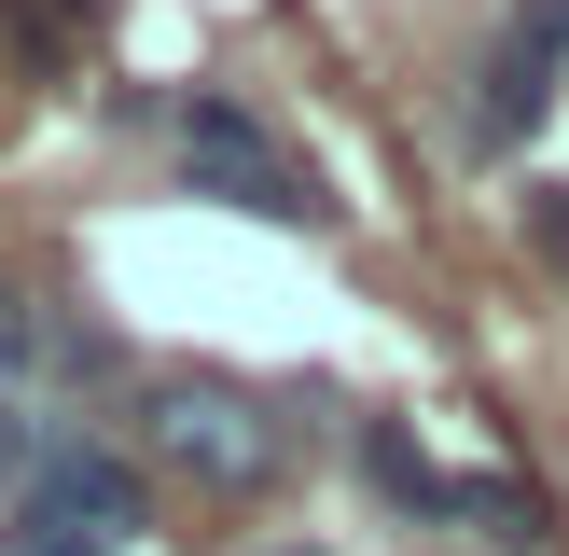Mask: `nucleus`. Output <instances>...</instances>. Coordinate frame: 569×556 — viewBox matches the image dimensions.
<instances>
[{"mask_svg": "<svg viewBox=\"0 0 569 556\" xmlns=\"http://www.w3.org/2000/svg\"><path fill=\"white\" fill-rule=\"evenodd\" d=\"M139 459L181 473L194 500H264L278 473H292V417H278V389L250 376H209V361H167V376H139Z\"/></svg>", "mask_w": 569, "mask_h": 556, "instance_id": "nucleus-1", "label": "nucleus"}, {"mask_svg": "<svg viewBox=\"0 0 569 556\" xmlns=\"http://www.w3.org/2000/svg\"><path fill=\"white\" fill-rule=\"evenodd\" d=\"M153 528V487H139L126 445H83V431H42L28 487L0 500V556H126Z\"/></svg>", "mask_w": 569, "mask_h": 556, "instance_id": "nucleus-2", "label": "nucleus"}, {"mask_svg": "<svg viewBox=\"0 0 569 556\" xmlns=\"http://www.w3.org/2000/svg\"><path fill=\"white\" fill-rule=\"evenodd\" d=\"M181 195L250 209V222H278V237H320V222H333V195L306 181V153L250 98H181Z\"/></svg>", "mask_w": 569, "mask_h": 556, "instance_id": "nucleus-3", "label": "nucleus"}, {"mask_svg": "<svg viewBox=\"0 0 569 556\" xmlns=\"http://www.w3.org/2000/svg\"><path fill=\"white\" fill-rule=\"evenodd\" d=\"M569 98V0H515V14L487 28V56H472V98H459V139L487 167H515L528 139L556 126Z\"/></svg>", "mask_w": 569, "mask_h": 556, "instance_id": "nucleus-4", "label": "nucleus"}, {"mask_svg": "<svg viewBox=\"0 0 569 556\" xmlns=\"http://www.w3.org/2000/svg\"><path fill=\"white\" fill-rule=\"evenodd\" d=\"M98 334L83 320H56L42 292H14V278H0V404H42V389H70V376H98Z\"/></svg>", "mask_w": 569, "mask_h": 556, "instance_id": "nucleus-5", "label": "nucleus"}, {"mask_svg": "<svg viewBox=\"0 0 569 556\" xmlns=\"http://www.w3.org/2000/svg\"><path fill=\"white\" fill-rule=\"evenodd\" d=\"M361 487L403 528H459V473H431V445H417L403 417H361Z\"/></svg>", "mask_w": 569, "mask_h": 556, "instance_id": "nucleus-6", "label": "nucleus"}, {"mask_svg": "<svg viewBox=\"0 0 569 556\" xmlns=\"http://www.w3.org/2000/svg\"><path fill=\"white\" fill-rule=\"evenodd\" d=\"M459 528H472V543H500V556H542V543H556L542 487H515V473H459Z\"/></svg>", "mask_w": 569, "mask_h": 556, "instance_id": "nucleus-7", "label": "nucleus"}, {"mask_svg": "<svg viewBox=\"0 0 569 556\" xmlns=\"http://www.w3.org/2000/svg\"><path fill=\"white\" fill-rule=\"evenodd\" d=\"M528 237H542V265L569 278V181H528Z\"/></svg>", "mask_w": 569, "mask_h": 556, "instance_id": "nucleus-8", "label": "nucleus"}, {"mask_svg": "<svg viewBox=\"0 0 569 556\" xmlns=\"http://www.w3.org/2000/svg\"><path fill=\"white\" fill-rule=\"evenodd\" d=\"M250 556H333V543H306V528H278V543H250Z\"/></svg>", "mask_w": 569, "mask_h": 556, "instance_id": "nucleus-9", "label": "nucleus"}]
</instances>
